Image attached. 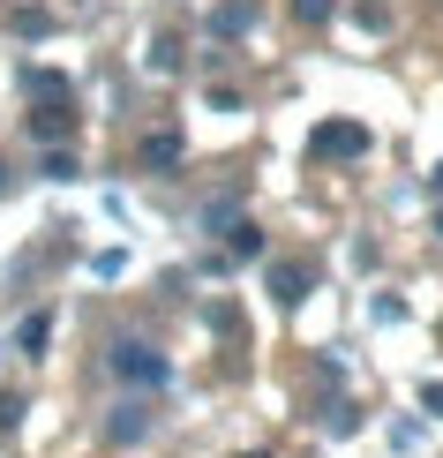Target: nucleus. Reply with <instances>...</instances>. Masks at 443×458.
I'll return each instance as SVG.
<instances>
[{"label": "nucleus", "mask_w": 443, "mask_h": 458, "mask_svg": "<svg viewBox=\"0 0 443 458\" xmlns=\"http://www.w3.org/2000/svg\"><path fill=\"white\" fill-rule=\"evenodd\" d=\"M338 158H369V121H316L308 128V165H338Z\"/></svg>", "instance_id": "f257e3e1"}, {"label": "nucleus", "mask_w": 443, "mask_h": 458, "mask_svg": "<svg viewBox=\"0 0 443 458\" xmlns=\"http://www.w3.org/2000/svg\"><path fill=\"white\" fill-rule=\"evenodd\" d=\"M113 376L136 384V391H158L166 376H173V360H166L158 346H143V338H121V346H113Z\"/></svg>", "instance_id": "f03ea898"}, {"label": "nucleus", "mask_w": 443, "mask_h": 458, "mask_svg": "<svg viewBox=\"0 0 443 458\" xmlns=\"http://www.w3.org/2000/svg\"><path fill=\"white\" fill-rule=\"evenodd\" d=\"M248 30H256V0H218V8H210V38L234 46V38H248Z\"/></svg>", "instance_id": "7ed1b4c3"}, {"label": "nucleus", "mask_w": 443, "mask_h": 458, "mask_svg": "<svg viewBox=\"0 0 443 458\" xmlns=\"http://www.w3.org/2000/svg\"><path fill=\"white\" fill-rule=\"evenodd\" d=\"M30 136L46 143V150H61V143L75 136V106H38V113H30Z\"/></svg>", "instance_id": "20e7f679"}, {"label": "nucleus", "mask_w": 443, "mask_h": 458, "mask_svg": "<svg viewBox=\"0 0 443 458\" xmlns=\"http://www.w3.org/2000/svg\"><path fill=\"white\" fill-rule=\"evenodd\" d=\"M23 90H30V106H75V90H68V75H61V68H30V75H23Z\"/></svg>", "instance_id": "39448f33"}, {"label": "nucleus", "mask_w": 443, "mask_h": 458, "mask_svg": "<svg viewBox=\"0 0 443 458\" xmlns=\"http://www.w3.org/2000/svg\"><path fill=\"white\" fill-rule=\"evenodd\" d=\"M106 436H113V444H143V436H150V406H136V398H128V406H113Z\"/></svg>", "instance_id": "423d86ee"}, {"label": "nucleus", "mask_w": 443, "mask_h": 458, "mask_svg": "<svg viewBox=\"0 0 443 458\" xmlns=\"http://www.w3.org/2000/svg\"><path fill=\"white\" fill-rule=\"evenodd\" d=\"M15 346H23L30 360H46V346H53V316L38 309V316H23V331H15Z\"/></svg>", "instance_id": "0eeeda50"}, {"label": "nucleus", "mask_w": 443, "mask_h": 458, "mask_svg": "<svg viewBox=\"0 0 443 458\" xmlns=\"http://www.w3.org/2000/svg\"><path fill=\"white\" fill-rule=\"evenodd\" d=\"M301 293H308V271H301V263H271V301H285V309H294Z\"/></svg>", "instance_id": "6e6552de"}, {"label": "nucleus", "mask_w": 443, "mask_h": 458, "mask_svg": "<svg viewBox=\"0 0 443 458\" xmlns=\"http://www.w3.org/2000/svg\"><path fill=\"white\" fill-rule=\"evenodd\" d=\"M241 218H248V211H241L234 196H210V203H203V225H210V233H234Z\"/></svg>", "instance_id": "1a4fd4ad"}, {"label": "nucleus", "mask_w": 443, "mask_h": 458, "mask_svg": "<svg viewBox=\"0 0 443 458\" xmlns=\"http://www.w3.org/2000/svg\"><path fill=\"white\" fill-rule=\"evenodd\" d=\"M226 256H234V263H256V256H263V233H256V225L241 218L234 233H226Z\"/></svg>", "instance_id": "9d476101"}, {"label": "nucleus", "mask_w": 443, "mask_h": 458, "mask_svg": "<svg viewBox=\"0 0 443 458\" xmlns=\"http://www.w3.org/2000/svg\"><path fill=\"white\" fill-rule=\"evenodd\" d=\"M143 165H181V136H143Z\"/></svg>", "instance_id": "9b49d317"}, {"label": "nucleus", "mask_w": 443, "mask_h": 458, "mask_svg": "<svg viewBox=\"0 0 443 458\" xmlns=\"http://www.w3.org/2000/svg\"><path fill=\"white\" fill-rule=\"evenodd\" d=\"M294 15H301L308 30H323V23H331V15H338V0H294Z\"/></svg>", "instance_id": "f8f14e48"}, {"label": "nucleus", "mask_w": 443, "mask_h": 458, "mask_svg": "<svg viewBox=\"0 0 443 458\" xmlns=\"http://www.w3.org/2000/svg\"><path fill=\"white\" fill-rule=\"evenodd\" d=\"M354 23H361V30H391V8H383V0H361Z\"/></svg>", "instance_id": "ddd939ff"}, {"label": "nucleus", "mask_w": 443, "mask_h": 458, "mask_svg": "<svg viewBox=\"0 0 443 458\" xmlns=\"http://www.w3.org/2000/svg\"><path fill=\"white\" fill-rule=\"evenodd\" d=\"M46 181H75V150H46V165H38Z\"/></svg>", "instance_id": "4468645a"}, {"label": "nucleus", "mask_w": 443, "mask_h": 458, "mask_svg": "<svg viewBox=\"0 0 443 458\" xmlns=\"http://www.w3.org/2000/svg\"><path fill=\"white\" fill-rule=\"evenodd\" d=\"M15 30H23V38H46L53 15H46V8H23V15H15Z\"/></svg>", "instance_id": "2eb2a0df"}, {"label": "nucleus", "mask_w": 443, "mask_h": 458, "mask_svg": "<svg viewBox=\"0 0 443 458\" xmlns=\"http://www.w3.org/2000/svg\"><path fill=\"white\" fill-rule=\"evenodd\" d=\"M150 68H181V38H173V30L158 38V53H150Z\"/></svg>", "instance_id": "dca6fc26"}, {"label": "nucleus", "mask_w": 443, "mask_h": 458, "mask_svg": "<svg viewBox=\"0 0 443 458\" xmlns=\"http://www.w3.org/2000/svg\"><path fill=\"white\" fill-rule=\"evenodd\" d=\"M15 421H23V398H15V391H0V436H8Z\"/></svg>", "instance_id": "f3484780"}, {"label": "nucleus", "mask_w": 443, "mask_h": 458, "mask_svg": "<svg viewBox=\"0 0 443 458\" xmlns=\"http://www.w3.org/2000/svg\"><path fill=\"white\" fill-rule=\"evenodd\" d=\"M421 406H429L436 421H443V376H436V384H421Z\"/></svg>", "instance_id": "a211bd4d"}, {"label": "nucleus", "mask_w": 443, "mask_h": 458, "mask_svg": "<svg viewBox=\"0 0 443 458\" xmlns=\"http://www.w3.org/2000/svg\"><path fill=\"white\" fill-rule=\"evenodd\" d=\"M429 188H436V196H443V165H436V174H429Z\"/></svg>", "instance_id": "6ab92c4d"}, {"label": "nucleus", "mask_w": 443, "mask_h": 458, "mask_svg": "<svg viewBox=\"0 0 443 458\" xmlns=\"http://www.w3.org/2000/svg\"><path fill=\"white\" fill-rule=\"evenodd\" d=\"M436 233H443V203H436Z\"/></svg>", "instance_id": "aec40b11"}, {"label": "nucleus", "mask_w": 443, "mask_h": 458, "mask_svg": "<svg viewBox=\"0 0 443 458\" xmlns=\"http://www.w3.org/2000/svg\"><path fill=\"white\" fill-rule=\"evenodd\" d=\"M241 458H271V451H241Z\"/></svg>", "instance_id": "412c9836"}, {"label": "nucleus", "mask_w": 443, "mask_h": 458, "mask_svg": "<svg viewBox=\"0 0 443 458\" xmlns=\"http://www.w3.org/2000/svg\"><path fill=\"white\" fill-rule=\"evenodd\" d=\"M0 188H8V165H0Z\"/></svg>", "instance_id": "4be33fe9"}]
</instances>
